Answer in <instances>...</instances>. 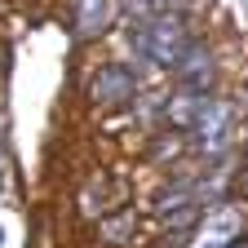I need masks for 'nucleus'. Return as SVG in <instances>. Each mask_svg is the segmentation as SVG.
<instances>
[{
  "label": "nucleus",
  "instance_id": "9b49d317",
  "mask_svg": "<svg viewBox=\"0 0 248 248\" xmlns=\"http://www.w3.org/2000/svg\"><path fill=\"white\" fill-rule=\"evenodd\" d=\"M0 239H5V231H0Z\"/></svg>",
  "mask_w": 248,
  "mask_h": 248
},
{
  "label": "nucleus",
  "instance_id": "9d476101",
  "mask_svg": "<svg viewBox=\"0 0 248 248\" xmlns=\"http://www.w3.org/2000/svg\"><path fill=\"white\" fill-rule=\"evenodd\" d=\"M0 182H5V164H0Z\"/></svg>",
  "mask_w": 248,
  "mask_h": 248
},
{
  "label": "nucleus",
  "instance_id": "20e7f679",
  "mask_svg": "<svg viewBox=\"0 0 248 248\" xmlns=\"http://www.w3.org/2000/svg\"><path fill=\"white\" fill-rule=\"evenodd\" d=\"M173 76H177V89H191V93H208V89H213V80H217L208 45H204V40H191V45H186V53L177 58Z\"/></svg>",
  "mask_w": 248,
  "mask_h": 248
},
{
  "label": "nucleus",
  "instance_id": "0eeeda50",
  "mask_svg": "<svg viewBox=\"0 0 248 248\" xmlns=\"http://www.w3.org/2000/svg\"><path fill=\"white\" fill-rule=\"evenodd\" d=\"M204 102H208V93L177 89L173 98H169V107H164V120H169V124H177V129H195V120H200Z\"/></svg>",
  "mask_w": 248,
  "mask_h": 248
},
{
  "label": "nucleus",
  "instance_id": "1a4fd4ad",
  "mask_svg": "<svg viewBox=\"0 0 248 248\" xmlns=\"http://www.w3.org/2000/svg\"><path fill=\"white\" fill-rule=\"evenodd\" d=\"M231 248H248V244H239V239H235V244H231Z\"/></svg>",
  "mask_w": 248,
  "mask_h": 248
},
{
  "label": "nucleus",
  "instance_id": "f257e3e1",
  "mask_svg": "<svg viewBox=\"0 0 248 248\" xmlns=\"http://www.w3.org/2000/svg\"><path fill=\"white\" fill-rule=\"evenodd\" d=\"M186 45H191L186 22L173 18L169 9L151 14V18H138L133 31H129V49H133V58L142 62L146 71H173L177 58L186 53Z\"/></svg>",
  "mask_w": 248,
  "mask_h": 248
},
{
  "label": "nucleus",
  "instance_id": "7ed1b4c3",
  "mask_svg": "<svg viewBox=\"0 0 248 248\" xmlns=\"http://www.w3.org/2000/svg\"><path fill=\"white\" fill-rule=\"evenodd\" d=\"M239 231H244L239 208H235V204H217V208H208V213L200 217L191 248H231V244L239 239Z\"/></svg>",
  "mask_w": 248,
  "mask_h": 248
},
{
  "label": "nucleus",
  "instance_id": "6e6552de",
  "mask_svg": "<svg viewBox=\"0 0 248 248\" xmlns=\"http://www.w3.org/2000/svg\"><path fill=\"white\" fill-rule=\"evenodd\" d=\"M173 5V0H124V9H129L133 18H151V14H164Z\"/></svg>",
  "mask_w": 248,
  "mask_h": 248
},
{
  "label": "nucleus",
  "instance_id": "f03ea898",
  "mask_svg": "<svg viewBox=\"0 0 248 248\" xmlns=\"http://www.w3.org/2000/svg\"><path fill=\"white\" fill-rule=\"evenodd\" d=\"M191 138H195V151L200 155H226L231 151V107L226 102H204V111H200V120H195V129H191Z\"/></svg>",
  "mask_w": 248,
  "mask_h": 248
},
{
  "label": "nucleus",
  "instance_id": "423d86ee",
  "mask_svg": "<svg viewBox=\"0 0 248 248\" xmlns=\"http://www.w3.org/2000/svg\"><path fill=\"white\" fill-rule=\"evenodd\" d=\"M111 14H115L111 0H76V36H80V40L102 36L107 22H111Z\"/></svg>",
  "mask_w": 248,
  "mask_h": 248
},
{
  "label": "nucleus",
  "instance_id": "39448f33",
  "mask_svg": "<svg viewBox=\"0 0 248 248\" xmlns=\"http://www.w3.org/2000/svg\"><path fill=\"white\" fill-rule=\"evenodd\" d=\"M89 93H93L98 107H124V102H133V93H138V76L129 67H98Z\"/></svg>",
  "mask_w": 248,
  "mask_h": 248
}]
</instances>
